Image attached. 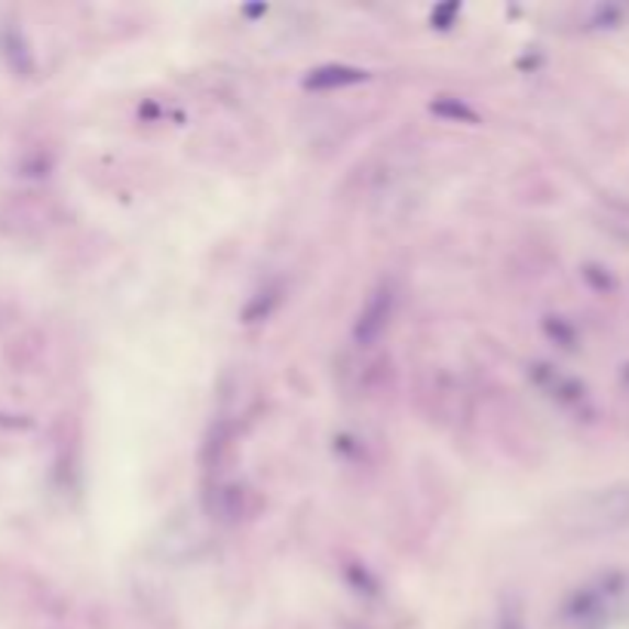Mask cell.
<instances>
[{
  "mask_svg": "<svg viewBox=\"0 0 629 629\" xmlns=\"http://www.w3.org/2000/svg\"><path fill=\"white\" fill-rule=\"evenodd\" d=\"M569 534L577 538H599L629 528V483L605 485L584 498H577L562 516Z\"/></svg>",
  "mask_w": 629,
  "mask_h": 629,
  "instance_id": "obj_1",
  "label": "cell"
}]
</instances>
